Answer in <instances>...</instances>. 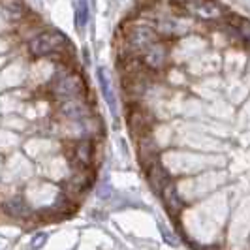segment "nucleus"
Wrapping results in <instances>:
<instances>
[{
  "instance_id": "nucleus-3",
  "label": "nucleus",
  "mask_w": 250,
  "mask_h": 250,
  "mask_svg": "<svg viewBox=\"0 0 250 250\" xmlns=\"http://www.w3.org/2000/svg\"><path fill=\"white\" fill-rule=\"evenodd\" d=\"M183 10L201 21H218L224 17V12L216 0H183L181 12Z\"/></svg>"
},
{
  "instance_id": "nucleus-6",
  "label": "nucleus",
  "mask_w": 250,
  "mask_h": 250,
  "mask_svg": "<svg viewBox=\"0 0 250 250\" xmlns=\"http://www.w3.org/2000/svg\"><path fill=\"white\" fill-rule=\"evenodd\" d=\"M0 13H2V17H4L8 23H12V25L13 23H15V25L23 23V19L28 15L23 0H0Z\"/></svg>"
},
{
  "instance_id": "nucleus-10",
  "label": "nucleus",
  "mask_w": 250,
  "mask_h": 250,
  "mask_svg": "<svg viewBox=\"0 0 250 250\" xmlns=\"http://www.w3.org/2000/svg\"><path fill=\"white\" fill-rule=\"evenodd\" d=\"M87 4L85 2H79L77 4V12H75V23H77V26L81 28V26H85V23H87Z\"/></svg>"
},
{
  "instance_id": "nucleus-5",
  "label": "nucleus",
  "mask_w": 250,
  "mask_h": 250,
  "mask_svg": "<svg viewBox=\"0 0 250 250\" xmlns=\"http://www.w3.org/2000/svg\"><path fill=\"white\" fill-rule=\"evenodd\" d=\"M141 61L152 72H160L166 68V64H167V45L164 43V38L152 42L149 47L141 53Z\"/></svg>"
},
{
  "instance_id": "nucleus-9",
  "label": "nucleus",
  "mask_w": 250,
  "mask_h": 250,
  "mask_svg": "<svg viewBox=\"0 0 250 250\" xmlns=\"http://www.w3.org/2000/svg\"><path fill=\"white\" fill-rule=\"evenodd\" d=\"M235 32H237L239 40H243L247 45H250V21L249 19H237V23H235Z\"/></svg>"
},
{
  "instance_id": "nucleus-4",
  "label": "nucleus",
  "mask_w": 250,
  "mask_h": 250,
  "mask_svg": "<svg viewBox=\"0 0 250 250\" xmlns=\"http://www.w3.org/2000/svg\"><path fill=\"white\" fill-rule=\"evenodd\" d=\"M152 125H154L152 113L147 111L141 104L130 105V109H128V126H130V132H132L134 138L138 139L141 136H145V134H149Z\"/></svg>"
},
{
  "instance_id": "nucleus-2",
  "label": "nucleus",
  "mask_w": 250,
  "mask_h": 250,
  "mask_svg": "<svg viewBox=\"0 0 250 250\" xmlns=\"http://www.w3.org/2000/svg\"><path fill=\"white\" fill-rule=\"evenodd\" d=\"M68 156L74 167H92L94 158H96V139H72Z\"/></svg>"
},
{
  "instance_id": "nucleus-1",
  "label": "nucleus",
  "mask_w": 250,
  "mask_h": 250,
  "mask_svg": "<svg viewBox=\"0 0 250 250\" xmlns=\"http://www.w3.org/2000/svg\"><path fill=\"white\" fill-rule=\"evenodd\" d=\"M28 53L34 59H42V57L45 59L51 53H61L66 59L74 57V49H72L68 38L53 28H43V30L36 32L34 36L28 38Z\"/></svg>"
},
{
  "instance_id": "nucleus-7",
  "label": "nucleus",
  "mask_w": 250,
  "mask_h": 250,
  "mask_svg": "<svg viewBox=\"0 0 250 250\" xmlns=\"http://www.w3.org/2000/svg\"><path fill=\"white\" fill-rule=\"evenodd\" d=\"M145 173H147V181H149L150 188H152L156 194H160L164 188H166V185H167L169 181H173L171 175L167 173V169L160 164V160L152 162L149 167H145Z\"/></svg>"
},
{
  "instance_id": "nucleus-8",
  "label": "nucleus",
  "mask_w": 250,
  "mask_h": 250,
  "mask_svg": "<svg viewBox=\"0 0 250 250\" xmlns=\"http://www.w3.org/2000/svg\"><path fill=\"white\" fill-rule=\"evenodd\" d=\"M160 198H162L164 205H166V209L169 211L171 216H179V214L183 213V209H185V203L181 200V196H179V192H177V187L173 181H169L166 188H164L162 192L158 194Z\"/></svg>"
}]
</instances>
